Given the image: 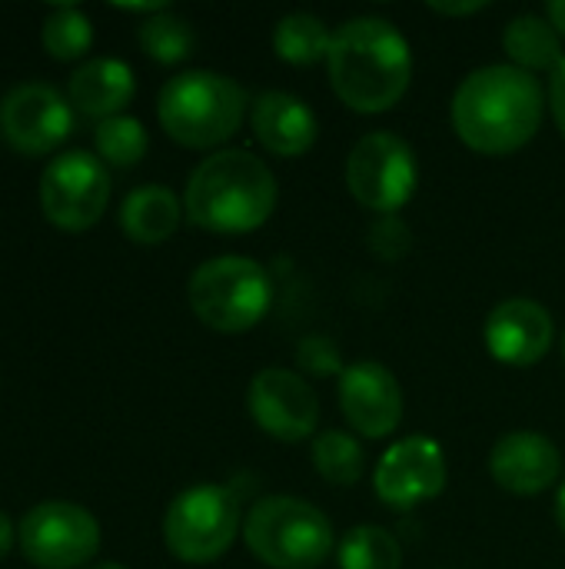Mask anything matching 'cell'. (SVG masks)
<instances>
[{
  "label": "cell",
  "mask_w": 565,
  "mask_h": 569,
  "mask_svg": "<svg viewBox=\"0 0 565 569\" xmlns=\"http://www.w3.org/2000/svg\"><path fill=\"white\" fill-rule=\"evenodd\" d=\"M543 87L513 63L473 70L453 93V130L483 157H509L523 150L543 127Z\"/></svg>",
  "instance_id": "6da1fadb"
},
{
  "label": "cell",
  "mask_w": 565,
  "mask_h": 569,
  "mask_svg": "<svg viewBox=\"0 0 565 569\" xmlns=\"http://www.w3.org/2000/svg\"><path fill=\"white\" fill-rule=\"evenodd\" d=\"M333 93L356 113H386L413 80L410 40L383 17H353L333 33L326 57Z\"/></svg>",
  "instance_id": "7a4b0ae2"
},
{
  "label": "cell",
  "mask_w": 565,
  "mask_h": 569,
  "mask_svg": "<svg viewBox=\"0 0 565 569\" xmlns=\"http://www.w3.org/2000/svg\"><path fill=\"white\" fill-rule=\"evenodd\" d=\"M276 210V177L250 150H216L196 163L183 190V213L210 233L260 230Z\"/></svg>",
  "instance_id": "3957f363"
},
{
  "label": "cell",
  "mask_w": 565,
  "mask_h": 569,
  "mask_svg": "<svg viewBox=\"0 0 565 569\" xmlns=\"http://www.w3.org/2000/svg\"><path fill=\"white\" fill-rule=\"evenodd\" d=\"M246 113L243 87L213 70H186L163 83L157 117L167 137L190 150H213L226 143Z\"/></svg>",
  "instance_id": "277c9868"
},
{
  "label": "cell",
  "mask_w": 565,
  "mask_h": 569,
  "mask_svg": "<svg viewBox=\"0 0 565 569\" xmlns=\"http://www.w3.org/2000/svg\"><path fill=\"white\" fill-rule=\"evenodd\" d=\"M250 553L270 569H316L336 547L330 517L300 497H266L243 520Z\"/></svg>",
  "instance_id": "5b68a950"
},
{
  "label": "cell",
  "mask_w": 565,
  "mask_h": 569,
  "mask_svg": "<svg viewBox=\"0 0 565 569\" xmlns=\"http://www.w3.org/2000/svg\"><path fill=\"white\" fill-rule=\"evenodd\" d=\"M186 300L203 327L216 333H246L270 313L273 283L266 267L253 257L226 253L193 270Z\"/></svg>",
  "instance_id": "8992f818"
},
{
  "label": "cell",
  "mask_w": 565,
  "mask_h": 569,
  "mask_svg": "<svg viewBox=\"0 0 565 569\" xmlns=\"http://www.w3.org/2000/svg\"><path fill=\"white\" fill-rule=\"evenodd\" d=\"M240 497L230 487L200 483L183 490L163 517V543L183 563L220 560L240 533Z\"/></svg>",
  "instance_id": "52a82bcc"
},
{
  "label": "cell",
  "mask_w": 565,
  "mask_h": 569,
  "mask_svg": "<svg viewBox=\"0 0 565 569\" xmlns=\"http://www.w3.org/2000/svg\"><path fill=\"white\" fill-rule=\"evenodd\" d=\"M346 187L353 200L370 213H400L420 187V163L413 147L390 130L360 137L346 157Z\"/></svg>",
  "instance_id": "ba28073f"
},
{
  "label": "cell",
  "mask_w": 565,
  "mask_h": 569,
  "mask_svg": "<svg viewBox=\"0 0 565 569\" xmlns=\"http://www.w3.org/2000/svg\"><path fill=\"white\" fill-rule=\"evenodd\" d=\"M110 203V173L103 160L87 150L60 153L40 173V210L43 217L67 230L83 233L100 223Z\"/></svg>",
  "instance_id": "9c48e42d"
},
{
  "label": "cell",
  "mask_w": 565,
  "mask_h": 569,
  "mask_svg": "<svg viewBox=\"0 0 565 569\" xmlns=\"http://www.w3.org/2000/svg\"><path fill=\"white\" fill-rule=\"evenodd\" d=\"M17 540L37 569H77L97 557L100 523L80 503L47 500L20 520Z\"/></svg>",
  "instance_id": "30bf717a"
},
{
  "label": "cell",
  "mask_w": 565,
  "mask_h": 569,
  "mask_svg": "<svg viewBox=\"0 0 565 569\" xmlns=\"http://www.w3.org/2000/svg\"><path fill=\"white\" fill-rule=\"evenodd\" d=\"M246 407L253 423L280 440V443H300L316 437L320 427V397L306 383L303 373L286 367H266L250 380Z\"/></svg>",
  "instance_id": "8fae6325"
},
{
  "label": "cell",
  "mask_w": 565,
  "mask_h": 569,
  "mask_svg": "<svg viewBox=\"0 0 565 569\" xmlns=\"http://www.w3.org/2000/svg\"><path fill=\"white\" fill-rule=\"evenodd\" d=\"M73 130L70 100L50 83H20L0 100V137L27 157L57 150Z\"/></svg>",
  "instance_id": "7c38bea8"
},
{
  "label": "cell",
  "mask_w": 565,
  "mask_h": 569,
  "mask_svg": "<svg viewBox=\"0 0 565 569\" xmlns=\"http://www.w3.org/2000/svg\"><path fill=\"white\" fill-rule=\"evenodd\" d=\"M446 453L430 437H403L393 443L373 473V490L390 510H413L426 500H436L446 487Z\"/></svg>",
  "instance_id": "4fadbf2b"
},
{
  "label": "cell",
  "mask_w": 565,
  "mask_h": 569,
  "mask_svg": "<svg viewBox=\"0 0 565 569\" xmlns=\"http://www.w3.org/2000/svg\"><path fill=\"white\" fill-rule=\"evenodd\" d=\"M336 397L346 423L366 440L390 437L403 420V387L396 373L376 360L350 363L340 373Z\"/></svg>",
  "instance_id": "5bb4252c"
},
{
  "label": "cell",
  "mask_w": 565,
  "mask_h": 569,
  "mask_svg": "<svg viewBox=\"0 0 565 569\" xmlns=\"http://www.w3.org/2000/svg\"><path fill=\"white\" fill-rule=\"evenodd\" d=\"M486 350L496 363L526 370L536 367L556 340V323L549 310L529 297H509L493 307V313L483 323Z\"/></svg>",
  "instance_id": "9a60e30c"
},
{
  "label": "cell",
  "mask_w": 565,
  "mask_h": 569,
  "mask_svg": "<svg viewBox=\"0 0 565 569\" xmlns=\"http://www.w3.org/2000/svg\"><path fill=\"white\" fill-rule=\"evenodd\" d=\"M490 473L500 490L513 497H536L546 493L563 473L559 447L533 430L506 433L490 453Z\"/></svg>",
  "instance_id": "2e32d148"
},
{
  "label": "cell",
  "mask_w": 565,
  "mask_h": 569,
  "mask_svg": "<svg viewBox=\"0 0 565 569\" xmlns=\"http://www.w3.org/2000/svg\"><path fill=\"white\" fill-rule=\"evenodd\" d=\"M250 123H253L260 147L283 160L310 153L320 137V120L310 110V103L283 90L260 93L253 103Z\"/></svg>",
  "instance_id": "e0dca14e"
},
{
  "label": "cell",
  "mask_w": 565,
  "mask_h": 569,
  "mask_svg": "<svg viewBox=\"0 0 565 569\" xmlns=\"http://www.w3.org/2000/svg\"><path fill=\"white\" fill-rule=\"evenodd\" d=\"M133 93H137V80L130 63L113 57H93L70 73V103L97 120L120 117L123 107L133 100Z\"/></svg>",
  "instance_id": "ac0fdd59"
},
{
  "label": "cell",
  "mask_w": 565,
  "mask_h": 569,
  "mask_svg": "<svg viewBox=\"0 0 565 569\" xmlns=\"http://www.w3.org/2000/svg\"><path fill=\"white\" fill-rule=\"evenodd\" d=\"M183 207L176 200V193L170 187L160 183H147L127 193L123 207H120V230L143 247H157L163 240H170L180 227Z\"/></svg>",
  "instance_id": "d6986e66"
},
{
  "label": "cell",
  "mask_w": 565,
  "mask_h": 569,
  "mask_svg": "<svg viewBox=\"0 0 565 569\" xmlns=\"http://www.w3.org/2000/svg\"><path fill=\"white\" fill-rule=\"evenodd\" d=\"M503 50L509 53L513 67L533 77L556 73L565 60L563 37L556 33L549 17L539 13H519L516 20H509V27L503 30Z\"/></svg>",
  "instance_id": "ffe728a7"
},
{
  "label": "cell",
  "mask_w": 565,
  "mask_h": 569,
  "mask_svg": "<svg viewBox=\"0 0 565 569\" xmlns=\"http://www.w3.org/2000/svg\"><path fill=\"white\" fill-rule=\"evenodd\" d=\"M333 33L313 13H286L273 27V50L290 67H313L330 57Z\"/></svg>",
  "instance_id": "44dd1931"
},
{
  "label": "cell",
  "mask_w": 565,
  "mask_h": 569,
  "mask_svg": "<svg viewBox=\"0 0 565 569\" xmlns=\"http://www.w3.org/2000/svg\"><path fill=\"white\" fill-rule=\"evenodd\" d=\"M310 460H313V470L333 483V487H353L363 480V470H366V453L363 447L343 433V430H323L313 437V450H310Z\"/></svg>",
  "instance_id": "7402d4cb"
},
{
  "label": "cell",
  "mask_w": 565,
  "mask_h": 569,
  "mask_svg": "<svg viewBox=\"0 0 565 569\" xmlns=\"http://www.w3.org/2000/svg\"><path fill=\"white\" fill-rule=\"evenodd\" d=\"M336 560H340V569H400L403 547L390 530L363 523V527H353L340 540Z\"/></svg>",
  "instance_id": "603a6c76"
},
{
  "label": "cell",
  "mask_w": 565,
  "mask_h": 569,
  "mask_svg": "<svg viewBox=\"0 0 565 569\" xmlns=\"http://www.w3.org/2000/svg\"><path fill=\"white\" fill-rule=\"evenodd\" d=\"M137 37H140L143 53H147L150 60H157V63H167V67L183 63V60L193 53V43H196L190 20H183V17H176V13H170V10L147 17V20L140 23V33H137Z\"/></svg>",
  "instance_id": "cb8c5ba5"
},
{
  "label": "cell",
  "mask_w": 565,
  "mask_h": 569,
  "mask_svg": "<svg viewBox=\"0 0 565 569\" xmlns=\"http://www.w3.org/2000/svg\"><path fill=\"white\" fill-rule=\"evenodd\" d=\"M43 50L53 60H77L93 43V27L80 7H53L40 30Z\"/></svg>",
  "instance_id": "d4e9b609"
},
{
  "label": "cell",
  "mask_w": 565,
  "mask_h": 569,
  "mask_svg": "<svg viewBox=\"0 0 565 569\" xmlns=\"http://www.w3.org/2000/svg\"><path fill=\"white\" fill-rule=\"evenodd\" d=\"M93 143H97V153L110 163V167H133L143 160L150 140H147V127L137 120V117H110V120H100L97 123V133H93Z\"/></svg>",
  "instance_id": "484cf974"
},
{
  "label": "cell",
  "mask_w": 565,
  "mask_h": 569,
  "mask_svg": "<svg viewBox=\"0 0 565 569\" xmlns=\"http://www.w3.org/2000/svg\"><path fill=\"white\" fill-rule=\"evenodd\" d=\"M296 367L300 373L306 377H340L346 367H343V353L336 347L333 337H323V333H310L300 340L296 347Z\"/></svg>",
  "instance_id": "4316f807"
},
{
  "label": "cell",
  "mask_w": 565,
  "mask_h": 569,
  "mask_svg": "<svg viewBox=\"0 0 565 569\" xmlns=\"http://www.w3.org/2000/svg\"><path fill=\"white\" fill-rule=\"evenodd\" d=\"M413 247V233H410V223L400 220L396 213L390 217H376L373 227H370V250L380 257V260H400L406 257Z\"/></svg>",
  "instance_id": "83f0119b"
},
{
  "label": "cell",
  "mask_w": 565,
  "mask_h": 569,
  "mask_svg": "<svg viewBox=\"0 0 565 569\" xmlns=\"http://www.w3.org/2000/svg\"><path fill=\"white\" fill-rule=\"evenodd\" d=\"M549 110H553V120H556V127L563 130L565 137V60L549 80Z\"/></svg>",
  "instance_id": "f1b7e54d"
},
{
  "label": "cell",
  "mask_w": 565,
  "mask_h": 569,
  "mask_svg": "<svg viewBox=\"0 0 565 569\" xmlns=\"http://www.w3.org/2000/svg\"><path fill=\"white\" fill-rule=\"evenodd\" d=\"M430 10L443 13V17H473V13L486 10V3L483 0H476V3H430Z\"/></svg>",
  "instance_id": "f546056e"
},
{
  "label": "cell",
  "mask_w": 565,
  "mask_h": 569,
  "mask_svg": "<svg viewBox=\"0 0 565 569\" xmlns=\"http://www.w3.org/2000/svg\"><path fill=\"white\" fill-rule=\"evenodd\" d=\"M13 540H17V530H13V520L0 510V560H7L10 557V550H13Z\"/></svg>",
  "instance_id": "4dcf8cb0"
},
{
  "label": "cell",
  "mask_w": 565,
  "mask_h": 569,
  "mask_svg": "<svg viewBox=\"0 0 565 569\" xmlns=\"http://www.w3.org/2000/svg\"><path fill=\"white\" fill-rule=\"evenodd\" d=\"M546 17H549V23L556 27V33L565 37V0H553V3L546 7Z\"/></svg>",
  "instance_id": "1f68e13d"
},
{
  "label": "cell",
  "mask_w": 565,
  "mask_h": 569,
  "mask_svg": "<svg viewBox=\"0 0 565 569\" xmlns=\"http://www.w3.org/2000/svg\"><path fill=\"white\" fill-rule=\"evenodd\" d=\"M556 523H559V530H563L565 537V483L563 490L556 493Z\"/></svg>",
  "instance_id": "d6a6232c"
},
{
  "label": "cell",
  "mask_w": 565,
  "mask_h": 569,
  "mask_svg": "<svg viewBox=\"0 0 565 569\" xmlns=\"http://www.w3.org/2000/svg\"><path fill=\"white\" fill-rule=\"evenodd\" d=\"M87 569H127V567H120V563H93V567H87Z\"/></svg>",
  "instance_id": "836d02e7"
},
{
  "label": "cell",
  "mask_w": 565,
  "mask_h": 569,
  "mask_svg": "<svg viewBox=\"0 0 565 569\" xmlns=\"http://www.w3.org/2000/svg\"><path fill=\"white\" fill-rule=\"evenodd\" d=\"M563 360H565V333H563Z\"/></svg>",
  "instance_id": "e575fe53"
}]
</instances>
